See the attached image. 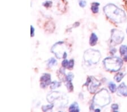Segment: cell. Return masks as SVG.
Segmentation results:
<instances>
[{
    "label": "cell",
    "instance_id": "6da1fadb",
    "mask_svg": "<svg viewBox=\"0 0 127 112\" xmlns=\"http://www.w3.org/2000/svg\"><path fill=\"white\" fill-rule=\"evenodd\" d=\"M104 14L108 18L116 23H122L127 20L126 14L120 8L112 3H108L103 7Z\"/></svg>",
    "mask_w": 127,
    "mask_h": 112
},
{
    "label": "cell",
    "instance_id": "7a4b0ae2",
    "mask_svg": "<svg viewBox=\"0 0 127 112\" xmlns=\"http://www.w3.org/2000/svg\"><path fill=\"white\" fill-rule=\"evenodd\" d=\"M111 102V97L110 93L106 89L103 88L96 93L93 97L91 110H94L95 106L99 107H104L109 104Z\"/></svg>",
    "mask_w": 127,
    "mask_h": 112
},
{
    "label": "cell",
    "instance_id": "3957f363",
    "mask_svg": "<svg viewBox=\"0 0 127 112\" xmlns=\"http://www.w3.org/2000/svg\"><path fill=\"white\" fill-rule=\"evenodd\" d=\"M103 62L106 70L111 72H116L120 70L123 65V61L118 57H107Z\"/></svg>",
    "mask_w": 127,
    "mask_h": 112
},
{
    "label": "cell",
    "instance_id": "277c9868",
    "mask_svg": "<svg viewBox=\"0 0 127 112\" xmlns=\"http://www.w3.org/2000/svg\"><path fill=\"white\" fill-rule=\"evenodd\" d=\"M101 57V54L99 51L93 49H88L86 50L83 55L84 61L89 66L98 64Z\"/></svg>",
    "mask_w": 127,
    "mask_h": 112
},
{
    "label": "cell",
    "instance_id": "5b68a950",
    "mask_svg": "<svg viewBox=\"0 0 127 112\" xmlns=\"http://www.w3.org/2000/svg\"><path fill=\"white\" fill-rule=\"evenodd\" d=\"M67 48L64 41H58L51 48V52L58 59L65 58L67 56Z\"/></svg>",
    "mask_w": 127,
    "mask_h": 112
},
{
    "label": "cell",
    "instance_id": "8992f818",
    "mask_svg": "<svg viewBox=\"0 0 127 112\" xmlns=\"http://www.w3.org/2000/svg\"><path fill=\"white\" fill-rule=\"evenodd\" d=\"M46 99L49 103L53 104L55 102L57 103V101L59 100L61 102L62 107H65L68 102L67 96L59 91H54L49 93L46 96Z\"/></svg>",
    "mask_w": 127,
    "mask_h": 112
},
{
    "label": "cell",
    "instance_id": "52a82bcc",
    "mask_svg": "<svg viewBox=\"0 0 127 112\" xmlns=\"http://www.w3.org/2000/svg\"><path fill=\"white\" fill-rule=\"evenodd\" d=\"M111 46H115L123 41L124 34L122 31L117 29H112L111 31Z\"/></svg>",
    "mask_w": 127,
    "mask_h": 112
},
{
    "label": "cell",
    "instance_id": "ba28073f",
    "mask_svg": "<svg viewBox=\"0 0 127 112\" xmlns=\"http://www.w3.org/2000/svg\"><path fill=\"white\" fill-rule=\"evenodd\" d=\"M101 85V82L93 76L88 77L84 84V85L87 87L88 91L91 93H95Z\"/></svg>",
    "mask_w": 127,
    "mask_h": 112
},
{
    "label": "cell",
    "instance_id": "9c48e42d",
    "mask_svg": "<svg viewBox=\"0 0 127 112\" xmlns=\"http://www.w3.org/2000/svg\"><path fill=\"white\" fill-rule=\"evenodd\" d=\"M52 83L51 80V75L45 73L40 78V87L42 88H45L48 85Z\"/></svg>",
    "mask_w": 127,
    "mask_h": 112
},
{
    "label": "cell",
    "instance_id": "30bf717a",
    "mask_svg": "<svg viewBox=\"0 0 127 112\" xmlns=\"http://www.w3.org/2000/svg\"><path fill=\"white\" fill-rule=\"evenodd\" d=\"M73 78H74V75L72 73H69L68 75L65 76L64 80L65 82V86L67 87V90L69 92H72L73 91V85L72 83V80Z\"/></svg>",
    "mask_w": 127,
    "mask_h": 112
},
{
    "label": "cell",
    "instance_id": "8fae6325",
    "mask_svg": "<svg viewBox=\"0 0 127 112\" xmlns=\"http://www.w3.org/2000/svg\"><path fill=\"white\" fill-rule=\"evenodd\" d=\"M118 95L122 96H127V85L125 84L124 83H122L118 87Z\"/></svg>",
    "mask_w": 127,
    "mask_h": 112
},
{
    "label": "cell",
    "instance_id": "7c38bea8",
    "mask_svg": "<svg viewBox=\"0 0 127 112\" xmlns=\"http://www.w3.org/2000/svg\"><path fill=\"white\" fill-rule=\"evenodd\" d=\"M119 51L121 56L123 57V60L127 62V46L126 45H123L120 47Z\"/></svg>",
    "mask_w": 127,
    "mask_h": 112
},
{
    "label": "cell",
    "instance_id": "4fadbf2b",
    "mask_svg": "<svg viewBox=\"0 0 127 112\" xmlns=\"http://www.w3.org/2000/svg\"><path fill=\"white\" fill-rule=\"evenodd\" d=\"M98 41V37L96 35V34L95 33H92L91 34V37H90L89 40V44L91 46H95L97 44Z\"/></svg>",
    "mask_w": 127,
    "mask_h": 112
},
{
    "label": "cell",
    "instance_id": "5bb4252c",
    "mask_svg": "<svg viewBox=\"0 0 127 112\" xmlns=\"http://www.w3.org/2000/svg\"><path fill=\"white\" fill-rule=\"evenodd\" d=\"M69 111L71 112H80L79 106V104L76 102H74V103L72 104L69 106Z\"/></svg>",
    "mask_w": 127,
    "mask_h": 112
},
{
    "label": "cell",
    "instance_id": "9a60e30c",
    "mask_svg": "<svg viewBox=\"0 0 127 112\" xmlns=\"http://www.w3.org/2000/svg\"><path fill=\"white\" fill-rule=\"evenodd\" d=\"M55 29V24L52 22H49L46 23L45 26V30L47 31L53 32Z\"/></svg>",
    "mask_w": 127,
    "mask_h": 112
},
{
    "label": "cell",
    "instance_id": "2e32d148",
    "mask_svg": "<svg viewBox=\"0 0 127 112\" xmlns=\"http://www.w3.org/2000/svg\"><path fill=\"white\" fill-rule=\"evenodd\" d=\"M99 3L98 2H93L92 3L91 10L93 13H97L99 11Z\"/></svg>",
    "mask_w": 127,
    "mask_h": 112
},
{
    "label": "cell",
    "instance_id": "e0dca14e",
    "mask_svg": "<svg viewBox=\"0 0 127 112\" xmlns=\"http://www.w3.org/2000/svg\"><path fill=\"white\" fill-rule=\"evenodd\" d=\"M54 105L53 104H51L50 105H43L41 109L43 112H48V111H52V109L54 107Z\"/></svg>",
    "mask_w": 127,
    "mask_h": 112
},
{
    "label": "cell",
    "instance_id": "ac0fdd59",
    "mask_svg": "<svg viewBox=\"0 0 127 112\" xmlns=\"http://www.w3.org/2000/svg\"><path fill=\"white\" fill-rule=\"evenodd\" d=\"M124 74L123 73H119L115 75L114 76V79L116 80V82H120V81L122 80V79L124 78Z\"/></svg>",
    "mask_w": 127,
    "mask_h": 112
},
{
    "label": "cell",
    "instance_id": "d6986e66",
    "mask_svg": "<svg viewBox=\"0 0 127 112\" xmlns=\"http://www.w3.org/2000/svg\"><path fill=\"white\" fill-rule=\"evenodd\" d=\"M61 85V83L59 81H54L52 82L50 84V88L52 89H54L58 88Z\"/></svg>",
    "mask_w": 127,
    "mask_h": 112
},
{
    "label": "cell",
    "instance_id": "ffe728a7",
    "mask_svg": "<svg viewBox=\"0 0 127 112\" xmlns=\"http://www.w3.org/2000/svg\"><path fill=\"white\" fill-rule=\"evenodd\" d=\"M57 64V60L54 57L50 58L48 61V66L49 67V68H52V67H53V66H54V65H56Z\"/></svg>",
    "mask_w": 127,
    "mask_h": 112
},
{
    "label": "cell",
    "instance_id": "44dd1931",
    "mask_svg": "<svg viewBox=\"0 0 127 112\" xmlns=\"http://www.w3.org/2000/svg\"><path fill=\"white\" fill-rule=\"evenodd\" d=\"M108 88H109L110 91H111L112 93L115 92L116 89H117V88H116V84H114V83H113L112 82H111L109 83V85H108Z\"/></svg>",
    "mask_w": 127,
    "mask_h": 112
},
{
    "label": "cell",
    "instance_id": "7402d4cb",
    "mask_svg": "<svg viewBox=\"0 0 127 112\" xmlns=\"http://www.w3.org/2000/svg\"><path fill=\"white\" fill-rule=\"evenodd\" d=\"M73 66H74V60H73V59H71V60L69 61L68 66H67V69H72L73 68Z\"/></svg>",
    "mask_w": 127,
    "mask_h": 112
},
{
    "label": "cell",
    "instance_id": "603a6c76",
    "mask_svg": "<svg viewBox=\"0 0 127 112\" xmlns=\"http://www.w3.org/2000/svg\"><path fill=\"white\" fill-rule=\"evenodd\" d=\"M52 4L53 2L52 1H47L46 2H44L42 3V5L45 7H50L52 6Z\"/></svg>",
    "mask_w": 127,
    "mask_h": 112
},
{
    "label": "cell",
    "instance_id": "cb8c5ba5",
    "mask_svg": "<svg viewBox=\"0 0 127 112\" xmlns=\"http://www.w3.org/2000/svg\"><path fill=\"white\" fill-rule=\"evenodd\" d=\"M79 6L81 7H84L87 5V2L85 0H79Z\"/></svg>",
    "mask_w": 127,
    "mask_h": 112
},
{
    "label": "cell",
    "instance_id": "d4e9b609",
    "mask_svg": "<svg viewBox=\"0 0 127 112\" xmlns=\"http://www.w3.org/2000/svg\"><path fill=\"white\" fill-rule=\"evenodd\" d=\"M68 62L69 61H68L67 60H64L62 62V66H63V68H67V66H68Z\"/></svg>",
    "mask_w": 127,
    "mask_h": 112
},
{
    "label": "cell",
    "instance_id": "484cf974",
    "mask_svg": "<svg viewBox=\"0 0 127 112\" xmlns=\"http://www.w3.org/2000/svg\"><path fill=\"white\" fill-rule=\"evenodd\" d=\"M111 108L114 112H118V110L119 109V106L117 104H113L111 105Z\"/></svg>",
    "mask_w": 127,
    "mask_h": 112
},
{
    "label": "cell",
    "instance_id": "4316f807",
    "mask_svg": "<svg viewBox=\"0 0 127 112\" xmlns=\"http://www.w3.org/2000/svg\"><path fill=\"white\" fill-rule=\"evenodd\" d=\"M34 36V28L32 26H31V37Z\"/></svg>",
    "mask_w": 127,
    "mask_h": 112
},
{
    "label": "cell",
    "instance_id": "83f0119b",
    "mask_svg": "<svg viewBox=\"0 0 127 112\" xmlns=\"http://www.w3.org/2000/svg\"><path fill=\"white\" fill-rule=\"evenodd\" d=\"M79 25H80V23H79V22H75V23H74V24H73V27H74V28L77 27H79Z\"/></svg>",
    "mask_w": 127,
    "mask_h": 112
},
{
    "label": "cell",
    "instance_id": "f1b7e54d",
    "mask_svg": "<svg viewBox=\"0 0 127 112\" xmlns=\"http://www.w3.org/2000/svg\"><path fill=\"white\" fill-rule=\"evenodd\" d=\"M95 112H100V111H101V110H100L99 109H96L95 110Z\"/></svg>",
    "mask_w": 127,
    "mask_h": 112
},
{
    "label": "cell",
    "instance_id": "f546056e",
    "mask_svg": "<svg viewBox=\"0 0 127 112\" xmlns=\"http://www.w3.org/2000/svg\"></svg>",
    "mask_w": 127,
    "mask_h": 112
}]
</instances>
